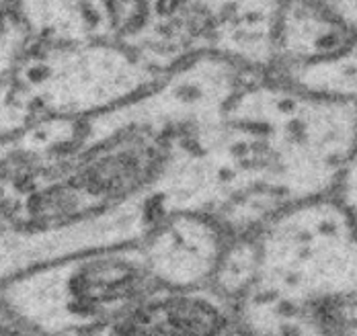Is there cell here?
I'll use <instances>...</instances> for the list:
<instances>
[{"mask_svg": "<svg viewBox=\"0 0 357 336\" xmlns=\"http://www.w3.org/2000/svg\"><path fill=\"white\" fill-rule=\"evenodd\" d=\"M243 240L249 336H357V234L333 197Z\"/></svg>", "mask_w": 357, "mask_h": 336, "instance_id": "6da1fadb", "label": "cell"}, {"mask_svg": "<svg viewBox=\"0 0 357 336\" xmlns=\"http://www.w3.org/2000/svg\"><path fill=\"white\" fill-rule=\"evenodd\" d=\"M286 214L333 197L357 146V105L250 72L230 103Z\"/></svg>", "mask_w": 357, "mask_h": 336, "instance_id": "7a4b0ae2", "label": "cell"}, {"mask_svg": "<svg viewBox=\"0 0 357 336\" xmlns=\"http://www.w3.org/2000/svg\"><path fill=\"white\" fill-rule=\"evenodd\" d=\"M160 287L177 285L152 230L33 266L0 285V301L41 336H89Z\"/></svg>", "mask_w": 357, "mask_h": 336, "instance_id": "3957f363", "label": "cell"}, {"mask_svg": "<svg viewBox=\"0 0 357 336\" xmlns=\"http://www.w3.org/2000/svg\"><path fill=\"white\" fill-rule=\"evenodd\" d=\"M162 76L119 41H29L0 78V142L43 121H84L130 101Z\"/></svg>", "mask_w": 357, "mask_h": 336, "instance_id": "277c9868", "label": "cell"}, {"mask_svg": "<svg viewBox=\"0 0 357 336\" xmlns=\"http://www.w3.org/2000/svg\"><path fill=\"white\" fill-rule=\"evenodd\" d=\"M284 0H119L117 41L167 74L220 58L269 74Z\"/></svg>", "mask_w": 357, "mask_h": 336, "instance_id": "5b68a950", "label": "cell"}, {"mask_svg": "<svg viewBox=\"0 0 357 336\" xmlns=\"http://www.w3.org/2000/svg\"><path fill=\"white\" fill-rule=\"evenodd\" d=\"M89 336H249L243 303L215 281L160 287Z\"/></svg>", "mask_w": 357, "mask_h": 336, "instance_id": "8992f818", "label": "cell"}, {"mask_svg": "<svg viewBox=\"0 0 357 336\" xmlns=\"http://www.w3.org/2000/svg\"><path fill=\"white\" fill-rule=\"evenodd\" d=\"M29 41H117L119 0H10Z\"/></svg>", "mask_w": 357, "mask_h": 336, "instance_id": "52a82bcc", "label": "cell"}, {"mask_svg": "<svg viewBox=\"0 0 357 336\" xmlns=\"http://www.w3.org/2000/svg\"><path fill=\"white\" fill-rule=\"evenodd\" d=\"M333 199L339 203L343 214L347 216L351 227L357 234V146L343 170V177L339 181V187L335 191Z\"/></svg>", "mask_w": 357, "mask_h": 336, "instance_id": "ba28073f", "label": "cell"}, {"mask_svg": "<svg viewBox=\"0 0 357 336\" xmlns=\"http://www.w3.org/2000/svg\"><path fill=\"white\" fill-rule=\"evenodd\" d=\"M0 336H41L0 301Z\"/></svg>", "mask_w": 357, "mask_h": 336, "instance_id": "9c48e42d", "label": "cell"}]
</instances>
